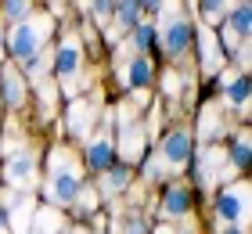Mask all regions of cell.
I'll list each match as a JSON object with an SVG mask.
<instances>
[{
  "label": "cell",
  "mask_w": 252,
  "mask_h": 234,
  "mask_svg": "<svg viewBox=\"0 0 252 234\" xmlns=\"http://www.w3.org/2000/svg\"><path fill=\"white\" fill-rule=\"evenodd\" d=\"M54 62V54L51 51H43V54H36V58H29V62H26V76L29 79H40L43 72H47V65Z\"/></svg>",
  "instance_id": "22"
},
{
  "label": "cell",
  "mask_w": 252,
  "mask_h": 234,
  "mask_svg": "<svg viewBox=\"0 0 252 234\" xmlns=\"http://www.w3.org/2000/svg\"><path fill=\"white\" fill-rule=\"evenodd\" d=\"M198 47H202V65H205V72H216V68L223 65V54H220V47L213 43V33H209V29H198Z\"/></svg>",
  "instance_id": "14"
},
{
  "label": "cell",
  "mask_w": 252,
  "mask_h": 234,
  "mask_svg": "<svg viewBox=\"0 0 252 234\" xmlns=\"http://www.w3.org/2000/svg\"><path fill=\"white\" fill-rule=\"evenodd\" d=\"M72 234H87V231H72Z\"/></svg>",
  "instance_id": "34"
},
{
  "label": "cell",
  "mask_w": 252,
  "mask_h": 234,
  "mask_svg": "<svg viewBox=\"0 0 252 234\" xmlns=\"http://www.w3.org/2000/svg\"><path fill=\"white\" fill-rule=\"evenodd\" d=\"M152 40H155V29H152V26H137V29H133V36H130V43H133V51H137V54L148 51V47H152Z\"/></svg>",
  "instance_id": "24"
},
{
  "label": "cell",
  "mask_w": 252,
  "mask_h": 234,
  "mask_svg": "<svg viewBox=\"0 0 252 234\" xmlns=\"http://www.w3.org/2000/svg\"><path fill=\"white\" fill-rule=\"evenodd\" d=\"M126 184H130V169H126V166H116V169H105L101 191H105V195H119Z\"/></svg>",
  "instance_id": "20"
},
{
  "label": "cell",
  "mask_w": 252,
  "mask_h": 234,
  "mask_svg": "<svg viewBox=\"0 0 252 234\" xmlns=\"http://www.w3.org/2000/svg\"><path fill=\"white\" fill-rule=\"evenodd\" d=\"M54 65H58V76H62V87L68 94H76L79 87V65H83V51H79V40L76 36H65L58 54H54Z\"/></svg>",
  "instance_id": "5"
},
{
  "label": "cell",
  "mask_w": 252,
  "mask_h": 234,
  "mask_svg": "<svg viewBox=\"0 0 252 234\" xmlns=\"http://www.w3.org/2000/svg\"><path fill=\"white\" fill-rule=\"evenodd\" d=\"M94 18L101 22V26H112V15H116V0H94Z\"/></svg>",
  "instance_id": "25"
},
{
  "label": "cell",
  "mask_w": 252,
  "mask_h": 234,
  "mask_svg": "<svg viewBox=\"0 0 252 234\" xmlns=\"http://www.w3.org/2000/svg\"><path fill=\"white\" fill-rule=\"evenodd\" d=\"M11 209H4V216L11 220V231L15 234H29L32 231V213H36V205H32L29 195H7Z\"/></svg>",
  "instance_id": "9"
},
{
  "label": "cell",
  "mask_w": 252,
  "mask_h": 234,
  "mask_svg": "<svg viewBox=\"0 0 252 234\" xmlns=\"http://www.w3.org/2000/svg\"><path fill=\"white\" fill-rule=\"evenodd\" d=\"M0 234H11L7 231V216H4V205H0Z\"/></svg>",
  "instance_id": "30"
},
{
  "label": "cell",
  "mask_w": 252,
  "mask_h": 234,
  "mask_svg": "<svg viewBox=\"0 0 252 234\" xmlns=\"http://www.w3.org/2000/svg\"><path fill=\"white\" fill-rule=\"evenodd\" d=\"M162 0H137V7H158Z\"/></svg>",
  "instance_id": "31"
},
{
  "label": "cell",
  "mask_w": 252,
  "mask_h": 234,
  "mask_svg": "<svg viewBox=\"0 0 252 234\" xmlns=\"http://www.w3.org/2000/svg\"><path fill=\"white\" fill-rule=\"evenodd\" d=\"M4 15H7L11 22H26V18H29V0H7V4H4Z\"/></svg>",
  "instance_id": "26"
},
{
  "label": "cell",
  "mask_w": 252,
  "mask_h": 234,
  "mask_svg": "<svg viewBox=\"0 0 252 234\" xmlns=\"http://www.w3.org/2000/svg\"><path fill=\"white\" fill-rule=\"evenodd\" d=\"M0 83H4V101L7 104H22V101H26V83H22V76L11 65L0 72Z\"/></svg>",
  "instance_id": "15"
},
{
  "label": "cell",
  "mask_w": 252,
  "mask_h": 234,
  "mask_svg": "<svg viewBox=\"0 0 252 234\" xmlns=\"http://www.w3.org/2000/svg\"><path fill=\"white\" fill-rule=\"evenodd\" d=\"M76 198H79V205H83L79 213H94V202H97V195H94V191H79Z\"/></svg>",
  "instance_id": "29"
},
{
  "label": "cell",
  "mask_w": 252,
  "mask_h": 234,
  "mask_svg": "<svg viewBox=\"0 0 252 234\" xmlns=\"http://www.w3.org/2000/svg\"><path fill=\"white\" fill-rule=\"evenodd\" d=\"M220 220L227 227L238 224V227H245L249 224V184H231V187H223V195H220Z\"/></svg>",
  "instance_id": "4"
},
{
  "label": "cell",
  "mask_w": 252,
  "mask_h": 234,
  "mask_svg": "<svg viewBox=\"0 0 252 234\" xmlns=\"http://www.w3.org/2000/svg\"><path fill=\"white\" fill-rule=\"evenodd\" d=\"M231 162L238 169H249V130H242L238 134V140H234V155H231Z\"/></svg>",
  "instance_id": "23"
},
{
  "label": "cell",
  "mask_w": 252,
  "mask_h": 234,
  "mask_svg": "<svg viewBox=\"0 0 252 234\" xmlns=\"http://www.w3.org/2000/svg\"><path fill=\"white\" fill-rule=\"evenodd\" d=\"M47 33H51V18H26V22H18L15 33H11V40H7L11 43V54H15L18 62L36 58L43 40H47Z\"/></svg>",
  "instance_id": "3"
},
{
  "label": "cell",
  "mask_w": 252,
  "mask_h": 234,
  "mask_svg": "<svg viewBox=\"0 0 252 234\" xmlns=\"http://www.w3.org/2000/svg\"><path fill=\"white\" fill-rule=\"evenodd\" d=\"M112 159H116V144H112V130L105 126L94 140H90V148H87V166L90 169H112Z\"/></svg>",
  "instance_id": "10"
},
{
  "label": "cell",
  "mask_w": 252,
  "mask_h": 234,
  "mask_svg": "<svg viewBox=\"0 0 252 234\" xmlns=\"http://www.w3.org/2000/svg\"><path fill=\"white\" fill-rule=\"evenodd\" d=\"M223 90H227V101L238 104V108L249 104V79H245V72H227L223 76Z\"/></svg>",
  "instance_id": "12"
},
{
  "label": "cell",
  "mask_w": 252,
  "mask_h": 234,
  "mask_svg": "<svg viewBox=\"0 0 252 234\" xmlns=\"http://www.w3.org/2000/svg\"><path fill=\"white\" fill-rule=\"evenodd\" d=\"M119 76H123V83L126 87H133V90H144V83L152 79V62H148L144 54H137L133 62H126L119 68Z\"/></svg>",
  "instance_id": "11"
},
{
  "label": "cell",
  "mask_w": 252,
  "mask_h": 234,
  "mask_svg": "<svg viewBox=\"0 0 252 234\" xmlns=\"http://www.w3.org/2000/svg\"><path fill=\"white\" fill-rule=\"evenodd\" d=\"M116 234H148V227H144V220H141V216H126L123 224H119Z\"/></svg>",
  "instance_id": "27"
},
{
  "label": "cell",
  "mask_w": 252,
  "mask_h": 234,
  "mask_svg": "<svg viewBox=\"0 0 252 234\" xmlns=\"http://www.w3.org/2000/svg\"><path fill=\"white\" fill-rule=\"evenodd\" d=\"M43 191H47L51 205L76 202V195H79V166H76V159L68 155L65 148H54L51 151V173H47Z\"/></svg>",
  "instance_id": "1"
},
{
  "label": "cell",
  "mask_w": 252,
  "mask_h": 234,
  "mask_svg": "<svg viewBox=\"0 0 252 234\" xmlns=\"http://www.w3.org/2000/svg\"><path fill=\"white\" fill-rule=\"evenodd\" d=\"M4 180L11 187H32L36 184V155L32 151H15V155H7V166H4Z\"/></svg>",
  "instance_id": "6"
},
{
  "label": "cell",
  "mask_w": 252,
  "mask_h": 234,
  "mask_svg": "<svg viewBox=\"0 0 252 234\" xmlns=\"http://www.w3.org/2000/svg\"><path fill=\"white\" fill-rule=\"evenodd\" d=\"M202 119H205V126H202V137L220 134V123H216V112H213V108H205V112H202Z\"/></svg>",
  "instance_id": "28"
},
{
  "label": "cell",
  "mask_w": 252,
  "mask_h": 234,
  "mask_svg": "<svg viewBox=\"0 0 252 234\" xmlns=\"http://www.w3.org/2000/svg\"><path fill=\"white\" fill-rule=\"evenodd\" d=\"M223 26L245 43V40H249V4H234V7H231V15L223 18Z\"/></svg>",
  "instance_id": "16"
},
{
  "label": "cell",
  "mask_w": 252,
  "mask_h": 234,
  "mask_svg": "<svg viewBox=\"0 0 252 234\" xmlns=\"http://www.w3.org/2000/svg\"><path fill=\"white\" fill-rule=\"evenodd\" d=\"M0 51H4V33H0Z\"/></svg>",
  "instance_id": "33"
},
{
  "label": "cell",
  "mask_w": 252,
  "mask_h": 234,
  "mask_svg": "<svg viewBox=\"0 0 252 234\" xmlns=\"http://www.w3.org/2000/svg\"><path fill=\"white\" fill-rule=\"evenodd\" d=\"M119 151L126 159H141L144 155V126L141 119H133V104L123 108V140H119Z\"/></svg>",
  "instance_id": "8"
},
{
  "label": "cell",
  "mask_w": 252,
  "mask_h": 234,
  "mask_svg": "<svg viewBox=\"0 0 252 234\" xmlns=\"http://www.w3.org/2000/svg\"><path fill=\"white\" fill-rule=\"evenodd\" d=\"M155 234H188V231H169V227H162V231H155Z\"/></svg>",
  "instance_id": "32"
},
{
  "label": "cell",
  "mask_w": 252,
  "mask_h": 234,
  "mask_svg": "<svg viewBox=\"0 0 252 234\" xmlns=\"http://www.w3.org/2000/svg\"><path fill=\"white\" fill-rule=\"evenodd\" d=\"M116 29H137V18H141V7L137 0H116Z\"/></svg>",
  "instance_id": "17"
},
{
  "label": "cell",
  "mask_w": 252,
  "mask_h": 234,
  "mask_svg": "<svg viewBox=\"0 0 252 234\" xmlns=\"http://www.w3.org/2000/svg\"><path fill=\"white\" fill-rule=\"evenodd\" d=\"M231 15V0H202V18L205 22H223Z\"/></svg>",
  "instance_id": "21"
},
{
  "label": "cell",
  "mask_w": 252,
  "mask_h": 234,
  "mask_svg": "<svg viewBox=\"0 0 252 234\" xmlns=\"http://www.w3.org/2000/svg\"><path fill=\"white\" fill-rule=\"evenodd\" d=\"M188 155H191V137L184 130H173V134L162 137V144H158V162H162L166 169L177 173L188 162Z\"/></svg>",
  "instance_id": "7"
},
{
  "label": "cell",
  "mask_w": 252,
  "mask_h": 234,
  "mask_svg": "<svg viewBox=\"0 0 252 234\" xmlns=\"http://www.w3.org/2000/svg\"><path fill=\"white\" fill-rule=\"evenodd\" d=\"M188 40H191V26L184 18L177 0H166L162 4V22H158V43L169 58H180L188 51Z\"/></svg>",
  "instance_id": "2"
},
{
  "label": "cell",
  "mask_w": 252,
  "mask_h": 234,
  "mask_svg": "<svg viewBox=\"0 0 252 234\" xmlns=\"http://www.w3.org/2000/svg\"><path fill=\"white\" fill-rule=\"evenodd\" d=\"M58 231H62V213L58 209H40V216H36L29 234H58Z\"/></svg>",
  "instance_id": "19"
},
{
  "label": "cell",
  "mask_w": 252,
  "mask_h": 234,
  "mask_svg": "<svg viewBox=\"0 0 252 234\" xmlns=\"http://www.w3.org/2000/svg\"><path fill=\"white\" fill-rule=\"evenodd\" d=\"M90 126H94V108H90V104H83V101H76L72 112H68V130H72L76 137H87Z\"/></svg>",
  "instance_id": "13"
},
{
  "label": "cell",
  "mask_w": 252,
  "mask_h": 234,
  "mask_svg": "<svg viewBox=\"0 0 252 234\" xmlns=\"http://www.w3.org/2000/svg\"><path fill=\"white\" fill-rule=\"evenodd\" d=\"M188 213V191L184 187H169L162 198V216H184Z\"/></svg>",
  "instance_id": "18"
}]
</instances>
